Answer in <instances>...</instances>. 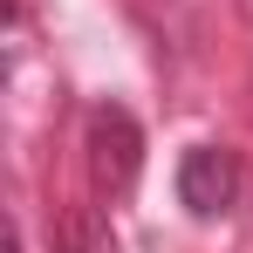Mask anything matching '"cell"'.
<instances>
[{
  "instance_id": "obj_2",
  "label": "cell",
  "mask_w": 253,
  "mask_h": 253,
  "mask_svg": "<svg viewBox=\"0 0 253 253\" xmlns=\"http://www.w3.org/2000/svg\"><path fill=\"white\" fill-rule=\"evenodd\" d=\"M178 199L199 212V219L233 212V199H240V165H233V151H219V144L185 151V165H178Z\"/></svg>"
},
{
  "instance_id": "obj_1",
  "label": "cell",
  "mask_w": 253,
  "mask_h": 253,
  "mask_svg": "<svg viewBox=\"0 0 253 253\" xmlns=\"http://www.w3.org/2000/svg\"><path fill=\"white\" fill-rule=\"evenodd\" d=\"M137 151H144V137H137V124H130V110L103 103V110L89 117V165H96V185H103V192H130Z\"/></svg>"
}]
</instances>
